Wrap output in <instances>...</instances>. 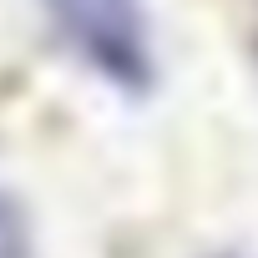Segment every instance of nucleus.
Segmentation results:
<instances>
[{
	"label": "nucleus",
	"mask_w": 258,
	"mask_h": 258,
	"mask_svg": "<svg viewBox=\"0 0 258 258\" xmlns=\"http://www.w3.org/2000/svg\"><path fill=\"white\" fill-rule=\"evenodd\" d=\"M61 16L81 46V56L116 86H147V26L137 0H61Z\"/></svg>",
	"instance_id": "1"
},
{
	"label": "nucleus",
	"mask_w": 258,
	"mask_h": 258,
	"mask_svg": "<svg viewBox=\"0 0 258 258\" xmlns=\"http://www.w3.org/2000/svg\"><path fill=\"white\" fill-rule=\"evenodd\" d=\"M21 253V223L11 213V203L0 198V258H16Z\"/></svg>",
	"instance_id": "2"
}]
</instances>
